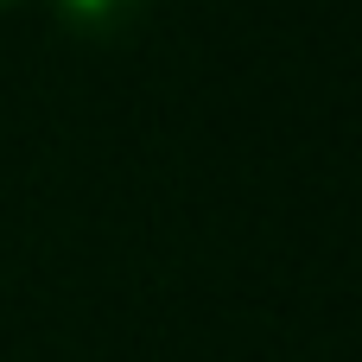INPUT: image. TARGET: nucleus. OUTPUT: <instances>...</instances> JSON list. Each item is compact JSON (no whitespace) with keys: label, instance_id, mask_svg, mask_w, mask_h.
<instances>
[{"label":"nucleus","instance_id":"obj_1","mask_svg":"<svg viewBox=\"0 0 362 362\" xmlns=\"http://www.w3.org/2000/svg\"><path fill=\"white\" fill-rule=\"evenodd\" d=\"M140 13H146V0H51V19L70 38H89V45L127 38L140 25Z\"/></svg>","mask_w":362,"mask_h":362},{"label":"nucleus","instance_id":"obj_2","mask_svg":"<svg viewBox=\"0 0 362 362\" xmlns=\"http://www.w3.org/2000/svg\"><path fill=\"white\" fill-rule=\"evenodd\" d=\"M0 6H13V0H0Z\"/></svg>","mask_w":362,"mask_h":362}]
</instances>
